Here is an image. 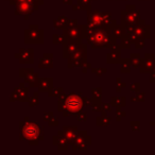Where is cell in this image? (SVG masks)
<instances>
[{
	"label": "cell",
	"instance_id": "obj_45",
	"mask_svg": "<svg viewBox=\"0 0 155 155\" xmlns=\"http://www.w3.org/2000/svg\"><path fill=\"white\" fill-rule=\"evenodd\" d=\"M75 25H78V20L77 19H69L68 24H67L66 27H72V26H75Z\"/></svg>",
	"mask_w": 155,
	"mask_h": 155
},
{
	"label": "cell",
	"instance_id": "obj_4",
	"mask_svg": "<svg viewBox=\"0 0 155 155\" xmlns=\"http://www.w3.org/2000/svg\"><path fill=\"white\" fill-rule=\"evenodd\" d=\"M39 8V5L33 0H24L20 3H18L15 8V15L24 16L25 20H28L30 16L34 11H37Z\"/></svg>",
	"mask_w": 155,
	"mask_h": 155
},
{
	"label": "cell",
	"instance_id": "obj_13",
	"mask_svg": "<svg viewBox=\"0 0 155 155\" xmlns=\"http://www.w3.org/2000/svg\"><path fill=\"white\" fill-rule=\"evenodd\" d=\"M121 60H122V58H121V47L120 45L116 44L110 49V53H107V55H106V63H108V64H116V63H120Z\"/></svg>",
	"mask_w": 155,
	"mask_h": 155
},
{
	"label": "cell",
	"instance_id": "obj_56",
	"mask_svg": "<svg viewBox=\"0 0 155 155\" xmlns=\"http://www.w3.org/2000/svg\"></svg>",
	"mask_w": 155,
	"mask_h": 155
},
{
	"label": "cell",
	"instance_id": "obj_26",
	"mask_svg": "<svg viewBox=\"0 0 155 155\" xmlns=\"http://www.w3.org/2000/svg\"><path fill=\"white\" fill-rule=\"evenodd\" d=\"M91 1H93V0H78L77 5H79L80 10L89 11V10H91Z\"/></svg>",
	"mask_w": 155,
	"mask_h": 155
},
{
	"label": "cell",
	"instance_id": "obj_33",
	"mask_svg": "<svg viewBox=\"0 0 155 155\" xmlns=\"http://www.w3.org/2000/svg\"><path fill=\"white\" fill-rule=\"evenodd\" d=\"M91 95H93V98H96V99H101L102 89L100 88V87H95V88L91 89Z\"/></svg>",
	"mask_w": 155,
	"mask_h": 155
},
{
	"label": "cell",
	"instance_id": "obj_32",
	"mask_svg": "<svg viewBox=\"0 0 155 155\" xmlns=\"http://www.w3.org/2000/svg\"><path fill=\"white\" fill-rule=\"evenodd\" d=\"M146 94L144 93H138V94H136V96H133V97L131 98V101L132 102H135V101H137V102H143L144 100H146Z\"/></svg>",
	"mask_w": 155,
	"mask_h": 155
},
{
	"label": "cell",
	"instance_id": "obj_28",
	"mask_svg": "<svg viewBox=\"0 0 155 155\" xmlns=\"http://www.w3.org/2000/svg\"><path fill=\"white\" fill-rule=\"evenodd\" d=\"M120 41V47L121 49H130L131 48V45H132V41L131 39H130L129 35H125V36H123L122 38L119 39Z\"/></svg>",
	"mask_w": 155,
	"mask_h": 155
},
{
	"label": "cell",
	"instance_id": "obj_53",
	"mask_svg": "<svg viewBox=\"0 0 155 155\" xmlns=\"http://www.w3.org/2000/svg\"><path fill=\"white\" fill-rule=\"evenodd\" d=\"M154 31H155V27H154Z\"/></svg>",
	"mask_w": 155,
	"mask_h": 155
},
{
	"label": "cell",
	"instance_id": "obj_5",
	"mask_svg": "<svg viewBox=\"0 0 155 155\" xmlns=\"http://www.w3.org/2000/svg\"><path fill=\"white\" fill-rule=\"evenodd\" d=\"M25 43L26 44H41L44 43V30L38 25H30L25 30Z\"/></svg>",
	"mask_w": 155,
	"mask_h": 155
},
{
	"label": "cell",
	"instance_id": "obj_35",
	"mask_svg": "<svg viewBox=\"0 0 155 155\" xmlns=\"http://www.w3.org/2000/svg\"><path fill=\"white\" fill-rule=\"evenodd\" d=\"M140 83L139 82H134L131 84V87H130V91H132V93H134L136 95V94L140 93Z\"/></svg>",
	"mask_w": 155,
	"mask_h": 155
},
{
	"label": "cell",
	"instance_id": "obj_38",
	"mask_svg": "<svg viewBox=\"0 0 155 155\" xmlns=\"http://www.w3.org/2000/svg\"><path fill=\"white\" fill-rule=\"evenodd\" d=\"M135 48L136 49H142V48L146 46V38H140V39H138L137 41H136L135 44Z\"/></svg>",
	"mask_w": 155,
	"mask_h": 155
},
{
	"label": "cell",
	"instance_id": "obj_37",
	"mask_svg": "<svg viewBox=\"0 0 155 155\" xmlns=\"http://www.w3.org/2000/svg\"><path fill=\"white\" fill-rule=\"evenodd\" d=\"M77 119H78V121H80V122H84V121H86L87 120V114H86V112H82L81 110L79 114L77 115Z\"/></svg>",
	"mask_w": 155,
	"mask_h": 155
},
{
	"label": "cell",
	"instance_id": "obj_27",
	"mask_svg": "<svg viewBox=\"0 0 155 155\" xmlns=\"http://www.w3.org/2000/svg\"><path fill=\"white\" fill-rule=\"evenodd\" d=\"M102 101L101 99H96L93 98V103H91V108L94 112L96 113H101L102 112Z\"/></svg>",
	"mask_w": 155,
	"mask_h": 155
},
{
	"label": "cell",
	"instance_id": "obj_18",
	"mask_svg": "<svg viewBox=\"0 0 155 155\" xmlns=\"http://www.w3.org/2000/svg\"><path fill=\"white\" fill-rule=\"evenodd\" d=\"M51 88H53V79H52V78L39 79L38 91H41V93H48Z\"/></svg>",
	"mask_w": 155,
	"mask_h": 155
},
{
	"label": "cell",
	"instance_id": "obj_14",
	"mask_svg": "<svg viewBox=\"0 0 155 155\" xmlns=\"http://www.w3.org/2000/svg\"><path fill=\"white\" fill-rule=\"evenodd\" d=\"M52 143H53L54 146L58 147V150H62V151L67 150V149H68V146H69L66 137L64 136L63 131L58 132V135L53 136V138H52Z\"/></svg>",
	"mask_w": 155,
	"mask_h": 155
},
{
	"label": "cell",
	"instance_id": "obj_30",
	"mask_svg": "<svg viewBox=\"0 0 155 155\" xmlns=\"http://www.w3.org/2000/svg\"><path fill=\"white\" fill-rule=\"evenodd\" d=\"M67 38H68V36H67V35H65L64 33H63L62 35L54 34L53 37H52V43L55 44V45H58V44H64L65 41H66Z\"/></svg>",
	"mask_w": 155,
	"mask_h": 155
},
{
	"label": "cell",
	"instance_id": "obj_3",
	"mask_svg": "<svg viewBox=\"0 0 155 155\" xmlns=\"http://www.w3.org/2000/svg\"><path fill=\"white\" fill-rule=\"evenodd\" d=\"M121 16V25L125 27V29L135 25L140 19V12L136 10L135 5H129L125 7L124 10L120 12Z\"/></svg>",
	"mask_w": 155,
	"mask_h": 155
},
{
	"label": "cell",
	"instance_id": "obj_55",
	"mask_svg": "<svg viewBox=\"0 0 155 155\" xmlns=\"http://www.w3.org/2000/svg\"><path fill=\"white\" fill-rule=\"evenodd\" d=\"M139 1H142V0H139Z\"/></svg>",
	"mask_w": 155,
	"mask_h": 155
},
{
	"label": "cell",
	"instance_id": "obj_36",
	"mask_svg": "<svg viewBox=\"0 0 155 155\" xmlns=\"http://www.w3.org/2000/svg\"><path fill=\"white\" fill-rule=\"evenodd\" d=\"M106 71H107V69L106 68H91V72L95 73L96 75H98V77H100V75L104 74V73H106Z\"/></svg>",
	"mask_w": 155,
	"mask_h": 155
},
{
	"label": "cell",
	"instance_id": "obj_31",
	"mask_svg": "<svg viewBox=\"0 0 155 155\" xmlns=\"http://www.w3.org/2000/svg\"><path fill=\"white\" fill-rule=\"evenodd\" d=\"M39 93L41 91H35L34 94H33V96L32 97L29 99V105H30V107H33V106H37L38 105V103H39V97H38V95H39Z\"/></svg>",
	"mask_w": 155,
	"mask_h": 155
},
{
	"label": "cell",
	"instance_id": "obj_51",
	"mask_svg": "<svg viewBox=\"0 0 155 155\" xmlns=\"http://www.w3.org/2000/svg\"><path fill=\"white\" fill-rule=\"evenodd\" d=\"M108 1H110V0H108ZM113 1H117V0H113ZM124 1H127V0H124Z\"/></svg>",
	"mask_w": 155,
	"mask_h": 155
},
{
	"label": "cell",
	"instance_id": "obj_24",
	"mask_svg": "<svg viewBox=\"0 0 155 155\" xmlns=\"http://www.w3.org/2000/svg\"><path fill=\"white\" fill-rule=\"evenodd\" d=\"M110 104L114 107H124L127 104V100L124 97H113L110 99Z\"/></svg>",
	"mask_w": 155,
	"mask_h": 155
},
{
	"label": "cell",
	"instance_id": "obj_20",
	"mask_svg": "<svg viewBox=\"0 0 155 155\" xmlns=\"http://www.w3.org/2000/svg\"><path fill=\"white\" fill-rule=\"evenodd\" d=\"M68 18L66 17L65 15H62V16H58L55 20H53V28L56 29V30H64L66 28L67 24H68Z\"/></svg>",
	"mask_w": 155,
	"mask_h": 155
},
{
	"label": "cell",
	"instance_id": "obj_1",
	"mask_svg": "<svg viewBox=\"0 0 155 155\" xmlns=\"http://www.w3.org/2000/svg\"><path fill=\"white\" fill-rule=\"evenodd\" d=\"M84 106L83 97L81 93H70L69 95L63 93L58 97V110L64 117L77 116Z\"/></svg>",
	"mask_w": 155,
	"mask_h": 155
},
{
	"label": "cell",
	"instance_id": "obj_10",
	"mask_svg": "<svg viewBox=\"0 0 155 155\" xmlns=\"http://www.w3.org/2000/svg\"><path fill=\"white\" fill-rule=\"evenodd\" d=\"M15 58L19 60L21 64H30L34 62V50L32 48H21L19 52L15 54Z\"/></svg>",
	"mask_w": 155,
	"mask_h": 155
},
{
	"label": "cell",
	"instance_id": "obj_40",
	"mask_svg": "<svg viewBox=\"0 0 155 155\" xmlns=\"http://www.w3.org/2000/svg\"><path fill=\"white\" fill-rule=\"evenodd\" d=\"M112 107H113V105L110 103H103L102 104V110H104V112H106V113L112 112Z\"/></svg>",
	"mask_w": 155,
	"mask_h": 155
},
{
	"label": "cell",
	"instance_id": "obj_49",
	"mask_svg": "<svg viewBox=\"0 0 155 155\" xmlns=\"http://www.w3.org/2000/svg\"><path fill=\"white\" fill-rule=\"evenodd\" d=\"M33 1H35V2H37L39 5H44V0H33Z\"/></svg>",
	"mask_w": 155,
	"mask_h": 155
},
{
	"label": "cell",
	"instance_id": "obj_16",
	"mask_svg": "<svg viewBox=\"0 0 155 155\" xmlns=\"http://www.w3.org/2000/svg\"><path fill=\"white\" fill-rule=\"evenodd\" d=\"M101 14L102 12H100L99 10H95V11L89 10V11H87V24L102 25Z\"/></svg>",
	"mask_w": 155,
	"mask_h": 155
},
{
	"label": "cell",
	"instance_id": "obj_8",
	"mask_svg": "<svg viewBox=\"0 0 155 155\" xmlns=\"http://www.w3.org/2000/svg\"><path fill=\"white\" fill-rule=\"evenodd\" d=\"M29 89H30V86L29 87H25V83L21 82L19 84V86L16 87L13 91V93L10 96V101L15 102V101H20V102H29L28 98V93Z\"/></svg>",
	"mask_w": 155,
	"mask_h": 155
},
{
	"label": "cell",
	"instance_id": "obj_2",
	"mask_svg": "<svg viewBox=\"0 0 155 155\" xmlns=\"http://www.w3.org/2000/svg\"><path fill=\"white\" fill-rule=\"evenodd\" d=\"M20 140H27L30 146H37L44 140V127L30 121L28 116L20 122Z\"/></svg>",
	"mask_w": 155,
	"mask_h": 155
},
{
	"label": "cell",
	"instance_id": "obj_11",
	"mask_svg": "<svg viewBox=\"0 0 155 155\" xmlns=\"http://www.w3.org/2000/svg\"><path fill=\"white\" fill-rule=\"evenodd\" d=\"M155 68V55L153 53H148L144 55V58H142L141 65L139 67V70L141 73L152 72Z\"/></svg>",
	"mask_w": 155,
	"mask_h": 155
},
{
	"label": "cell",
	"instance_id": "obj_6",
	"mask_svg": "<svg viewBox=\"0 0 155 155\" xmlns=\"http://www.w3.org/2000/svg\"><path fill=\"white\" fill-rule=\"evenodd\" d=\"M93 143L91 141V136L87 134L86 131H79L74 138V141L72 143L73 150H81L85 151L87 150V147Z\"/></svg>",
	"mask_w": 155,
	"mask_h": 155
},
{
	"label": "cell",
	"instance_id": "obj_7",
	"mask_svg": "<svg viewBox=\"0 0 155 155\" xmlns=\"http://www.w3.org/2000/svg\"><path fill=\"white\" fill-rule=\"evenodd\" d=\"M19 77L24 79L25 82L29 83L30 87H38L39 75L37 72H34L33 68H20Z\"/></svg>",
	"mask_w": 155,
	"mask_h": 155
},
{
	"label": "cell",
	"instance_id": "obj_46",
	"mask_svg": "<svg viewBox=\"0 0 155 155\" xmlns=\"http://www.w3.org/2000/svg\"><path fill=\"white\" fill-rule=\"evenodd\" d=\"M7 1H9L11 5H15V7H16L18 3H20L21 1H24V0H7Z\"/></svg>",
	"mask_w": 155,
	"mask_h": 155
},
{
	"label": "cell",
	"instance_id": "obj_54",
	"mask_svg": "<svg viewBox=\"0 0 155 155\" xmlns=\"http://www.w3.org/2000/svg\"><path fill=\"white\" fill-rule=\"evenodd\" d=\"M97 1H100V0H97Z\"/></svg>",
	"mask_w": 155,
	"mask_h": 155
},
{
	"label": "cell",
	"instance_id": "obj_47",
	"mask_svg": "<svg viewBox=\"0 0 155 155\" xmlns=\"http://www.w3.org/2000/svg\"><path fill=\"white\" fill-rule=\"evenodd\" d=\"M150 82L155 83V68L153 69L152 72H150Z\"/></svg>",
	"mask_w": 155,
	"mask_h": 155
},
{
	"label": "cell",
	"instance_id": "obj_21",
	"mask_svg": "<svg viewBox=\"0 0 155 155\" xmlns=\"http://www.w3.org/2000/svg\"><path fill=\"white\" fill-rule=\"evenodd\" d=\"M110 120H112V117L108 116V115H101V116H98L96 118V124L98 127H108L110 124Z\"/></svg>",
	"mask_w": 155,
	"mask_h": 155
},
{
	"label": "cell",
	"instance_id": "obj_50",
	"mask_svg": "<svg viewBox=\"0 0 155 155\" xmlns=\"http://www.w3.org/2000/svg\"><path fill=\"white\" fill-rule=\"evenodd\" d=\"M150 125H151V127H154V130H155V118H154V121H152V122H150Z\"/></svg>",
	"mask_w": 155,
	"mask_h": 155
},
{
	"label": "cell",
	"instance_id": "obj_44",
	"mask_svg": "<svg viewBox=\"0 0 155 155\" xmlns=\"http://www.w3.org/2000/svg\"><path fill=\"white\" fill-rule=\"evenodd\" d=\"M83 102H84V106H91V103H93V99H88L86 97H83Z\"/></svg>",
	"mask_w": 155,
	"mask_h": 155
},
{
	"label": "cell",
	"instance_id": "obj_17",
	"mask_svg": "<svg viewBox=\"0 0 155 155\" xmlns=\"http://www.w3.org/2000/svg\"><path fill=\"white\" fill-rule=\"evenodd\" d=\"M38 67L43 69H52L53 68V54L46 53L41 58L38 63Z\"/></svg>",
	"mask_w": 155,
	"mask_h": 155
},
{
	"label": "cell",
	"instance_id": "obj_19",
	"mask_svg": "<svg viewBox=\"0 0 155 155\" xmlns=\"http://www.w3.org/2000/svg\"><path fill=\"white\" fill-rule=\"evenodd\" d=\"M87 63L86 58H67V67L75 68V67H83Z\"/></svg>",
	"mask_w": 155,
	"mask_h": 155
},
{
	"label": "cell",
	"instance_id": "obj_39",
	"mask_svg": "<svg viewBox=\"0 0 155 155\" xmlns=\"http://www.w3.org/2000/svg\"><path fill=\"white\" fill-rule=\"evenodd\" d=\"M131 129L133 131H139L140 130V122L139 121H132L131 122Z\"/></svg>",
	"mask_w": 155,
	"mask_h": 155
},
{
	"label": "cell",
	"instance_id": "obj_42",
	"mask_svg": "<svg viewBox=\"0 0 155 155\" xmlns=\"http://www.w3.org/2000/svg\"><path fill=\"white\" fill-rule=\"evenodd\" d=\"M53 116H54V115H53V113H52V112H46L45 114H44L43 118H44V120L47 121V122H48V121H49L50 119H51Z\"/></svg>",
	"mask_w": 155,
	"mask_h": 155
},
{
	"label": "cell",
	"instance_id": "obj_48",
	"mask_svg": "<svg viewBox=\"0 0 155 155\" xmlns=\"http://www.w3.org/2000/svg\"><path fill=\"white\" fill-rule=\"evenodd\" d=\"M63 3L66 5H73V1L72 0H62Z\"/></svg>",
	"mask_w": 155,
	"mask_h": 155
},
{
	"label": "cell",
	"instance_id": "obj_22",
	"mask_svg": "<svg viewBox=\"0 0 155 155\" xmlns=\"http://www.w3.org/2000/svg\"><path fill=\"white\" fill-rule=\"evenodd\" d=\"M113 33H114V35L116 36L117 39H120L122 38L123 36H125V35H127V29H125V27H123L122 25H117L116 27H115L114 29H113Z\"/></svg>",
	"mask_w": 155,
	"mask_h": 155
},
{
	"label": "cell",
	"instance_id": "obj_29",
	"mask_svg": "<svg viewBox=\"0 0 155 155\" xmlns=\"http://www.w3.org/2000/svg\"><path fill=\"white\" fill-rule=\"evenodd\" d=\"M64 93V89L62 87H53L48 91V97L54 98V97H60L62 94Z\"/></svg>",
	"mask_w": 155,
	"mask_h": 155
},
{
	"label": "cell",
	"instance_id": "obj_25",
	"mask_svg": "<svg viewBox=\"0 0 155 155\" xmlns=\"http://www.w3.org/2000/svg\"><path fill=\"white\" fill-rule=\"evenodd\" d=\"M130 61H131V64L133 68H139L140 65H141L142 58L139 53H133L130 56Z\"/></svg>",
	"mask_w": 155,
	"mask_h": 155
},
{
	"label": "cell",
	"instance_id": "obj_34",
	"mask_svg": "<svg viewBox=\"0 0 155 155\" xmlns=\"http://www.w3.org/2000/svg\"><path fill=\"white\" fill-rule=\"evenodd\" d=\"M127 86V84H125L124 82H122L121 81V78H116V93H120L121 89L123 88V87Z\"/></svg>",
	"mask_w": 155,
	"mask_h": 155
},
{
	"label": "cell",
	"instance_id": "obj_9",
	"mask_svg": "<svg viewBox=\"0 0 155 155\" xmlns=\"http://www.w3.org/2000/svg\"><path fill=\"white\" fill-rule=\"evenodd\" d=\"M63 33L68 36V38H72L81 41L83 39V25H75L72 27H66L63 30Z\"/></svg>",
	"mask_w": 155,
	"mask_h": 155
},
{
	"label": "cell",
	"instance_id": "obj_23",
	"mask_svg": "<svg viewBox=\"0 0 155 155\" xmlns=\"http://www.w3.org/2000/svg\"><path fill=\"white\" fill-rule=\"evenodd\" d=\"M119 64H120V72L121 73H130L131 72L132 64H131V61H130V58H122Z\"/></svg>",
	"mask_w": 155,
	"mask_h": 155
},
{
	"label": "cell",
	"instance_id": "obj_43",
	"mask_svg": "<svg viewBox=\"0 0 155 155\" xmlns=\"http://www.w3.org/2000/svg\"><path fill=\"white\" fill-rule=\"evenodd\" d=\"M91 68H93L91 64V63L87 62L86 64H85L84 66L82 67V72H83V73H86V72H87V70H88V69H91Z\"/></svg>",
	"mask_w": 155,
	"mask_h": 155
},
{
	"label": "cell",
	"instance_id": "obj_12",
	"mask_svg": "<svg viewBox=\"0 0 155 155\" xmlns=\"http://www.w3.org/2000/svg\"><path fill=\"white\" fill-rule=\"evenodd\" d=\"M80 44L81 41H75V39L72 38H67L66 41L63 44V58L67 60L70 56V54L80 46Z\"/></svg>",
	"mask_w": 155,
	"mask_h": 155
},
{
	"label": "cell",
	"instance_id": "obj_52",
	"mask_svg": "<svg viewBox=\"0 0 155 155\" xmlns=\"http://www.w3.org/2000/svg\"><path fill=\"white\" fill-rule=\"evenodd\" d=\"M154 43H155V36H154Z\"/></svg>",
	"mask_w": 155,
	"mask_h": 155
},
{
	"label": "cell",
	"instance_id": "obj_57",
	"mask_svg": "<svg viewBox=\"0 0 155 155\" xmlns=\"http://www.w3.org/2000/svg\"><path fill=\"white\" fill-rule=\"evenodd\" d=\"M93 1H94V0H93Z\"/></svg>",
	"mask_w": 155,
	"mask_h": 155
},
{
	"label": "cell",
	"instance_id": "obj_15",
	"mask_svg": "<svg viewBox=\"0 0 155 155\" xmlns=\"http://www.w3.org/2000/svg\"><path fill=\"white\" fill-rule=\"evenodd\" d=\"M62 131L64 133V136L66 137L67 141H68L69 146H72L75 136H77L78 132H79L78 131V127H73V125H71V127H64Z\"/></svg>",
	"mask_w": 155,
	"mask_h": 155
},
{
	"label": "cell",
	"instance_id": "obj_41",
	"mask_svg": "<svg viewBox=\"0 0 155 155\" xmlns=\"http://www.w3.org/2000/svg\"><path fill=\"white\" fill-rule=\"evenodd\" d=\"M48 125H50V127H56V125L58 124V118H56L55 116H53L51 119H50L49 121H48Z\"/></svg>",
	"mask_w": 155,
	"mask_h": 155
}]
</instances>
